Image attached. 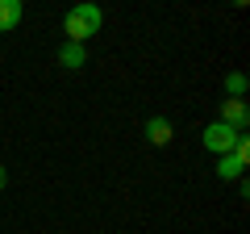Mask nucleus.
Returning <instances> with one entry per match:
<instances>
[{"label": "nucleus", "instance_id": "nucleus-9", "mask_svg": "<svg viewBox=\"0 0 250 234\" xmlns=\"http://www.w3.org/2000/svg\"><path fill=\"white\" fill-rule=\"evenodd\" d=\"M4 180H9V171H4V163H0V188H4Z\"/></svg>", "mask_w": 250, "mask_h": 234}, {"label": "nucleus", "instance_id": "nucleus-3", "mask_svg": "<svg viewBox=\"0 0 250 234\" xmlns=\"http://www.w3.org/2000/svg\"><path fill=\"white\" fill-rule=\"evenodd\" d=\"M217 121L242 134V130L250 126V109H246V100H221V117H217Z\"/></svg>", "mask_w": 250, "mask_h": 234}, {"label": "nucleus", "instance_id": "nucleus-7", "mask_svg": "<svg viewBox=\"0 0 250 234\" xmlns=\"http://www.w3.org/2000/svg\"><path fill=\"white\" fill-rule=\"evenodd\" d=\"M242 171H246V163H242L238 155H221V159H217V176H221V180H242Z\"/></svg>", "mask_w": 250, "mask_h": 234}, {"label": "nucleus", "instance_id": "nucleus-1", "mask_svg": "<svg viewBox=\"0 0 250 234\" xmlns=\"http://www.w3.org/2000/svg\"><path fill=\"white\" fill-rule=\"evenodd\" d=\"M100 21H104V17H100L96 4H75V9L62 17V34H67V42H80V46H83V42L100 29Z\"/></svg>", "mask_w": 250, "mask_h": 234}, {"label": "nucleus", "instance_id": "nucleus-5", "mask_svg": "<svg viewBox=\"0 0 250 234\" xmlns=\"http://www.w3.org/2000/svg\"><path fill=\"white\" fill-rule=\"evenodd\" d=\"M21 21H25L21 0H0V29H17Z\"/></svg>", "mask_w": 250, "mask_h": 234}, {"label": "nucleus", "instance_id": "nucleus-4", "mask_svg": "<svg viewBox=\"0 0 250 234\" xmlns=\"http://www.w3.org/2000/svg\"><path fill=\"white\" fill-rule=\"evenodd\" d=\"M59 63L71 67V71H80V67L88 63V50H83L80 42H62V46H59Z\"/></svg>", "mask_w": 250, "mask_h": 234}, {"label": "nucleus", "instance_id": "nucleus-6", "mask_svg": "<svg viewBox=\"0 0 250 234\" xmlns=\"http://www.w3.org/2000/svg\"><path fill=\"white\" fill-rule=\"evenodd\" d=\"M146 138H150L154 146H167L171 142V121L167 117H150V121H146Z\"/></svg>", "mask_w": 250, "mask_h": 234}, {"label": "nucleus", "instance_id": "nucleus-2", "mask_svg": "<svg viewBox=\"0 0 250 234\" xmlns=\"http://www.w3.org/2000/svg\"><path fill=\"white\" fill-rule=\"evenodd\" d=\"M205 146L221 159V155H233V142H238V130H229V126H221V121H213V126H205Z\"/></svg>", "mask_w": 250, "mask_h": 234}, {"label": "nucleus", "instance_id": "nucleus-8", "mask_svg": "<svg viewBox=\"0 0 250 234\" xmlns=\"http://www.w3.org/2000/svg\"><path fill=\"white\" fill-rule=\"evenodd\" d=\"M225 92H229V100H242V96H246V75L229 71V75H225Z\"/></svg>", "mask_w": 250, "mask_h": 234}]
</instances>
